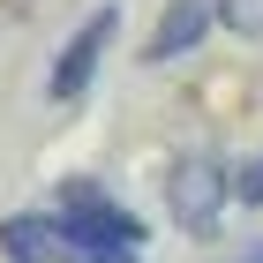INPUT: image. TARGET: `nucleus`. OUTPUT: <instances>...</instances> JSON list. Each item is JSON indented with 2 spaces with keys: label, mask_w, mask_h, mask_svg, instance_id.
Returning <instances> with one entry per match:
<instances>
[{
  "label": "nucleus",
  "mask_w": 263,
  "mask_h": 263,
  "mask_svg": "<svg viewBox=\"0 0 263 263\" xmlns=\"http://www.w3.org/2000/svg\"><path fill=\"white\" fill-rule=\"evenodd\" d=\"M53 218H61L68 241L98 248V256H136V248H143V226L128 218V211L105 196V188H90V181H68V188H61V203H53Z\"/></svg>",
  "instance_id": "1"
},
{
  "label": "nucleus",
  "mask_w": 263,
  "mask_h": 263,
  "mask_svg": "<svg viewBox=\"0 0 263 263\" xmlns=\"http://www.w3.org/2000/svg\"><path fill=\"white\" fill-rule=\"evenodd\" d=\"M165 211L181 233H211L226 211V165L211 151H181V158L165 165Z\"/></svg>",
  "instance_id": "2"
},
{
  "label": "nucleus",
  "mask_w": 263,
  "mask_h": 263,
  "mask_svg": "<svg viewBox=\"0 0 263 263\" xmlns=\"http://www.w3.org/2000/svg\"><path fill=\"white\" fill-rule=\"evenodd\" d=\"M113 30H121V8L83 15V30L61 45V61L45 68V98H53V105H76L83 90H90V76H98V61H105V45H113Z\"/></svg>",
  "instance_id": "3"
},
{
  "label": "nucleus",
  "mask_w": 263,
  "mask_h": 263,
  "mask_svg": "<svg viewBox=\"0 0 263 263\" xmlns=\"http://www.w3.org/2000/svg\"><path fill=\"white\" fill-rule=\"evenodd\" d=\"M0 248H8V263H128V256H98V248L68 241L53 211H23V218H8V226H0Z\"/></svg>",
  "instance_id": "4"
},
{
  "label": "nucleus",
  "mask_w": 263,
  "mask_h": 263,
  "mask_svg": "<svg viewBox=\"0 0 263 263\" xmlns=\"http://www.w3.org/2000/svg\"><path fill=\"white\" fill-rule=\"evenodd\" d=\"M203 30H211V0H173L151 30V45H143V61H181L203 45Z\"/></svg>",
  "instance_id": "5"
},
{
  "label": "nucleus",
  "mask_w": 263,
  "mask_h": 263,
  "mask_svg": "<svg viewBox=\"0 0 263 263\" xmlns=\"http://www.w3.org/2000/svg\"><path fill=\"white\" fill-rule=\"evenodd\" d=\"M211 23H226L233 38H263V0H211Z\"/></svg>",
  "instance_id": "6"
},
{
  "label": "nucleus",
  "mask_w": 263,
  "mask_h": 263,
  "mask_svg": "<svg viewBox=\"0 0 263 263\" xmlns=\"http://www.w3.org/2000/svg\"><path fill=\"white\" fill-rule=\"evenodd\" d=\"M226 181H233V196H241V203H263V151L241 165V173H226Z\"/></svg>",
  "instance_id": "7"
},
{
  "label": "nucleus",
  "mask_w": 263,
  "mask_h": 263,
  "mask_svg": "<svg viewBox=\"0 0 263 263\" xmlns=\"http://www.w3.org/2000/svg\"><path fill=\"white\" fill-rule=\"evenodd\" d=\"M233 263H263V248H248V256H233Z\"/></svg>",
  "instance_id": "8"
}]
</instances>
